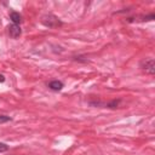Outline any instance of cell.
Returning a JSON list of instances; mask_svg holds the SVG:
<instances>
[{
	"label": "cell",
	"mask_w": 155,
	"mask_h": 155,
	"mask_svg": "<svg viewBox=\"0 0 155 155\" xmlns=\"http://www.w3.org/2000/svg\"><path fill=\"white\" fill-rule=\"evenodd\" d=\"M8 34H10V36H11L12 39H17V38H19L21 34H22L21 27L17 25V24H13V23H12L11 25H8Z\"/></svg>",
	"instance_id": "obj_3"
},
{
	"label": "cell",
	"mask_w": 155,
	"mask_h": 155,
	"mask_svg": "<svg viewBox=\"0 0 155 155\" xmlns=\"http://www.w3.org/2000/svg\"><path fill=\"white\" fill-rule=\"evenodd\" d=\"M7 150H8V145L5 144V143H0V153L7 151Z\"/></svg>",
	"instance_id": "obj_7"
},
{
	"label": "cell",
	"mask_w": 155,
	"mask_h": 155,
	"mask_svg": "<svg viewBox=\"0 0 155 155\" xmlns=\"http://www.w3.org/2000/svg\"><path fill=\"white\" fill-rule=\"evenodd\" d=\"M12 119L10 116H6V115H0V124L2 122H7V121H11Z\"/></svg>",
	"instance_id": "obj_6"
},
{
	"label": "cell",
	"mask_w": 155,
	"mask_h": 155,
	"mask_svg": "<svg viewBox=\"0 0 155 155\" xmlns=\"http://www.w3.org/2000/svg\"><path fill=\"white\" fill-rule=\"evenodd\" d=\"M140 68L147 74L154 75L155 74V62H154V59L153 58H145V59H143L140 62Z\"/></svg>",
	"instance_id": "obj_2"
},
{
	"label": "cell",
	"mask_w": 155,
	"mask_h": 155,
	"mask_svg": "<svg viewBox=\"0 0 155 155\" xmlns=\"http://www.w3.org/2000/svg\"><path fill=\"white\" fill-rule=\"evenodd\" d=\"M41 23L45 25V27H48V28H58L62 25V22L61 19L54 16V15H46L41 18Z\"/></svg>",
	"instance_id": "obj_1"
},
{
	"label": "cell",
	"mask_w": 155,
	"mask_h": 155,
	"mask_svg": "<svg viewBox=\"0 0 155 155\" xmlns=\"http://www.w3.org/2000/svg\"><path fill=\"white\" fill-rule=\"evenodd\" d=\"M4 81H5V76L0 74V82H4Z\"/></svg>",
	"instance_id": "obj_8"
},
{
	"label": "cell",
	"mask_w": 155,
	"mask_h": 155,
	"mask_svg": "<svg viewBox=\"0 0 155 155\" xmlns=\"http://www.w3.org/2000/svg\"><path fill=\"white\" fill-rule=\"evenodd\" d=\"M63 86H64L63 82L59 80H52L51 82H48V87L53 91H61L63 88Z\"/></svg>",
	"instance_id": "obj_4"
},
{
	"label": "cell",
	"mask_w": 155,
	"mask_h": 155,
	"mask_svg": "<svg viewBox=\"0 0 155 155\" xmlns=\"http://www.w3.org/2000/svg\"><path fill=\"white\" fill-rule=\"evenodd\" d=\"M10 18H11V21L13 22V24H17V25L22 22V16H21L18 12H15V11H12V12L10 13Z\"/></svg>",
	"instance_id": "obj_5"
}]
</instances>
